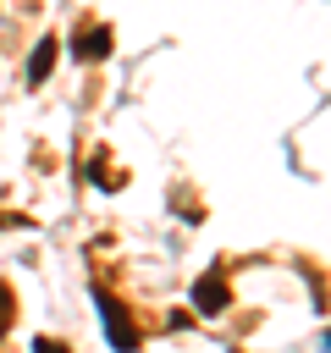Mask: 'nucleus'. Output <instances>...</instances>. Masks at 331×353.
I'll return each mask as SVG.
<instances>
[{"label":"nucleus","mask_w":331,"mask_h":353,"mask_svg":"<svg viewBox=\"0 0 331 353\" xmlns=\"http://www.w3.org/2000/svg\"><path fill=\"white\" fill-rule=\"evenodd\" d=\"M94 303H99V320H105V336H110V347H116V353H138V347H143V331L132 325L127 303H116L105 287H94Z\"/></svg>","instance_id":"nucleus-1"},{"label":"nucleus","mask_w":331,"mask_h":353,"mask_svg":"<svg viewBox=\"0 0 331 353\" xmlns=\"http://www.w3.org/2000/svg\"><path fill=\"white\" fill-rule=\"evenodd\" d=\"M110 50H116V28H110V22H83V28L72 33V55H77L83 66L110 61Z\"/></svg>","instance_id":"nucleus-2"},{"label":"nucleus","mask_w":331,"mask_h":353,"mask_svg":"<svg viewBox=\"0 0 331 353\" xmlns=\"http://www.w3.org/2000/svg\"><path fill=\"white\" fill-rule=\"evenodd\" d=\"M193 309H199V314H226V309H232L226 270H204V276L193 281Z\"/></svg>","instance_id":"nucleus-3"},{"label":"nucleus","mask_w":331,"mask_h":353,"mask_svg":"<svg viewBox=\"0 0 331 353\" xmlns=\"http://www.w3.org/2000/svg\"><path fill=\"white\" fill-rule=\"evenodd\" d=\"M55 55H61V39H55V33H44V39L33 44V55H28V88H44V83H50Z\"/></svg>","instance_id":"nucleus-4"},{"label":"nucleus","mask_w":331,"mask_h":353,"mask_svg":"<svg viewBox=\"0 0 331 353\" xmlns=\"http://www.w3.org/2000/svg\"><path fill=\"white\" fill-rule=\"evenodd\" d=\"M88 176H94V188H105V193H110V188H121V182H127V176H121V171H116V165H110V160H105V154H94V165H88Z\"/></svg>","instance_id":"nucleus-5"},{"label":"nucleus","mask_w":331,"mask_h":353,"mask_svg":"<svg viewBox=\"0 0 331 353\" xmlns=\"http://www.w3.org/2000/svg\"><path fill=\"white\" fill-rule=\"evenodd\" d=\"M11 320H17V298H11V287L0 281V336L11 331Z\"/></svg>","instance_id":"nucleus-6"},{"label":"nucleus","mask_w":331,"mask_h":353,"mask_svg":"<svg viewBox=\"0 0 331 353\" xmlns=\"http://www.w3.org/2000/svg\"><path fill=\"white\" fill-rule=\"evenodd\" d=\"M33 353H72V347L55 342V336H33Z\"/></svg>","instance_id":"nucleus-7"},{"label":"nucleus","mask_w":331,"mask_h":353,"mask_svg":"<svg viewBox=\"0 0 331 353\" xmlns=\"http://www.w3.org/2000/svg\"><path fill=\"white\" fill-rule=\"evenodd\" d=\"M325 347H331V331H325Z\"/></svg>","instance_id":"nucleus-8"}]
</instances>
